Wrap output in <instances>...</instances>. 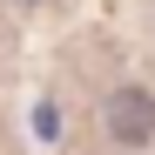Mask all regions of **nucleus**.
<instances>
[{
    "instance_id": "nucleus-1",
    "label": "nucleus",
    "mask_w": 155,
    "mask_h": 155,
    "mask_svg": "<svg viewBox=\"0 0 155 155\" xmlns=\"http://www.w3.org/2000/svg\"><path fill=\"white\" fill-rule=\"evenodd\" d=\"M108 135L121 148L155 142V94L148 88H115V101H108Z\"/></svg>"
}]
</instances>
